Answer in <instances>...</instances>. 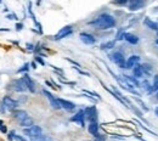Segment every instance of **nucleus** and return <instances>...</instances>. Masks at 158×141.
<instances>
[{
    "instance_id": "obj_1",
    "label": "nucleus",
    "mask_w": 158,
    "mask_h": 141,
    "mask_svg": "<svg viewBox=\"0 0 158 141\" xmlns=\"http://www.w3.org/2000/svg\"><path fill=\"white\" fill-rule=\"evenodd\" d=\"M90 24L95 26L98 29H108V28H112L116 26V20L113 16H111L108 14H102L98 19L90 22Z\"/></svg>"
},
{
    "instance_id": "obj_2",
    "label": "nucleus",
    "mask_w": 158,
    "mask_h": 141,
    "mask_svg": "<svg viewBox=\"0 0 158 141\" xmlns=\"http://www.w3.org/2000/svg\"><path fill=\"white\" fill-rule=\"evenodd\" d=\"M84 116L90 123H98V111L96 107L91 106V107H86L84 110Z\"/></svg>"
},
{
    "instance_id": "obj_3",
    "label": "nucleus",
    "mask_w": 158,
    "mask_h": 141,
    "mask_svg": "<svg viewBox=\"0 0 158 141\" xmlns=\"http://www.w3.org/2000/svg\"><path fill=\"white\" fill-rule=\"evenodd\" d=\"M111 60L113 61L116 64H118L120 68H125V59H124V56H123L122 52H119V51L113 52L111 55Z\"/></svg>"
},
{
    "instance_id": "obj_4",
    "label": "nucleus",
    "mask_w": 158,
    "mask_h": 141,
    "mask_svg": "<svg viewBox=\"0 0 158 141\" xmlns=\"http://www.w3.org/2000/svg\"><path fill=\"white\" fill-rule=\"evenodd\" d=\"M2 105L5 106L6 110L16 111V110H17V106H19V102L15 101L14 99H11L10 96H5V97L2 99Z\"/></svg>"
},
{
    "instance_id": "obj_5",
    "label": "nucleus",
    "mask_w": 158,
    "mask_h": 141,
    "mask_svg": "<svg viewBox=\"0 0 158 141\" xmlns=\"http://www.w3.org/2000/svg\"><path fill=\"white\" fill-rule=\"evenodd\" d=\"M72 32H73L72 26H66V27L61 28L59 32H57V34L55 35V40H61V39H63V38L68 37V35H69Z\"/></svg>"
},
{
    "instance_id": "obj_6",
    "label": "nucleus",
    "mask_w": 158,
    "mask_h": 141,
    "mask_svg": "<svg viewBox=\"0 0 158 141\" xmlns=\"http://www.w3.org/2000/svg\"><path fill=\"white\" fill-rule=\"evenodd\" d=\"M24 134H27L29 138H34V136H38L43 134V130L39 125H32L31 128L28 129H24Z\"/></svg>"
},
{
    "instance_id": "obj_7",
    "label": "nucleus",
    "mask_w": 158,
    "mask_h": 141,
    "mask_svg": "<svg viewBox=\"0 0 158 141\" xmlns=\"http://www.w3.org/2000/svg\"><path fill=\"white\" fill-rule=\"evenodd\" d=\"M43 93H44V95L48 97V100H49V102H50V105H51V107H52V108H55V110H60V108H61L59 99H56V97H55L51 93H49L48 90H44Z\"/></svg>"
},
{
    "instance_id": "obj_8",
    "label": "nucleus",
    "mask_w": 158,
    "mask_h": 141,
    "mask_svg": "<svg viewBox=\"0 0 158 141\" xmlns=\"http://www.w3.org/2000/svg\"><path fill=\"white\" fill-rule=\"evenodd\" d=\"M71 121L74 122V123H78L80 126H84L85 125V123H84V121H85V116H84V111L83 110H80V111H78L72 118H71Z\"/></svg>"
},
{
    "instance_id": "obj_9",
    "label": "nucleus",
    "mask_w": 158,
    "mask_h": 141,
    "mask_svg": "<svg viewBox=\"0 0 158 141\" xmlns=\"http://www.w3.org/2000/svg\"><path fill=\"white\" fill-rule=\"evenodd\" d=\"M59 102H60L61 108H63V110H66V111H68V112H73V111L76 110V105H74L73 102H71V101L59 99Z\"/></svg>"
},
{
    "instance_id": "obj_10",
    "label": "nucleus",
    "mask_w": 158,
    "mask_h": 141,
    "mask_svg": "<svg viewBox=\"0 0 158 141\" xmlns=\"http://www.w3.org/2000/svg\"><path fill=\"white\" fill-rule=\"evenodd\" d=\"M14 90L17 91V93H24L26 90H28L27 86H26V83H24V81L22 78L16 79V81H14Z\"/></svg>"
},
{
    "instance_id": "obj_11",
    "label": "nucleus",
    "mask_w": 158,
    "mask_h": 141,
    "mask_svg": "<svg viewBox=\"0 0 158 141\" xmlns=\"http://www.w3.org/2000/svg\"><path fill=\"white\" fill-rule=\"evenodd\" d=\"M79 38H80V40L83 41L84 44H86V45H93V44L96 43V39L91 34H89V33H80Z\"/></svg>"
},
{
    "instance_id": "obj_12",
    "label": "nucleus",
    "mask_w": 158,
    "mask_h": 141,
    "mask_svg": "<svg viewBox=\"0 0 158 141\" xmlns=\"http://www.w3.org/2000/svg\"><path fill=\"white\" fill-rule=\"evenodd\" d=\"M139 61H140V57H139L138 55H131L127 62H125V68H128V69H131V68H134L135 66H138Z\"/></svg>"
},
{
    "instance_id": "obj_13",
    "label": "nucleus",
    "mask_w": 158,
    "mask_h": 141,
    "mask_svg": "<svg viewBox=\"0 0 158 141\" xmlns=\"http://www.w3.org/2000/svg\"><path fill=\"white\" fill-rule=\"evenodd\" d=\"M123 79L125 81V84L130 88V89H133V88H139V81L135 79V78H131V77H129V76H123ZM134 90V89H133Z\"/></svg>"
},
{
    "instance_id": "obj_14",
    "label": "nucleus",
    "mask_w": 158,
    "mask_h": 141,
    "mask_svg": "<svg viewBox=\"0 0 158 141\" xmlns=\"http://www.w3.org/2000/svg\"><path fill=\"white\" fill-rule=\"evenodd\" d=\"M22 79L24 81V83H26V86H27V89H28L31 93H34V91H35V88H34V83H33L32 78H31L28 74H24V76L22 77Z\"/></svg>"
},
{
    "instance_id": "obj_15",
    "label": "nucleus",
    "mask_w": 158,
    "mask_h": 141,
    "mask_svg": "<svg viewBox=\"0 0 158 141\" xmlns=\"http://www.w3.org/2000/svg\"><path fill=\"white\" fill-rule=\"evenodd\" d=\"M128 4H129V10H130V11H136V10L141 9V7L145 5V2L141 1V0H131V1L128 2Z\"/></svg>"
},
{
    "instance_id": "obj_16",
    "label": "nucleus",
    "mask_w": 158,
    "mask_h": 141,
    "mask_svg": "<svg viewBox=\"0 0 158 141\" xmlns=\"http://www.w3.org/2000/svg\"><path fill=\"white\" fill-rule=\"evenodd\" d=\"M123 39L130 43V44H138L139 43V38L135 35V34H131V33H124L123 35Z\"/></svg>"
},
{
    "instance_id": "obj_17",
    "label": "nucleus",
    "mask_w": 158,
    "mask_h": 141,
    "mask_svg": "<svg viewBox=\"0 0 158 141\" xmlns=\"http://www.w3.org/2000/svg\"><path fill=\"white\" fill-rule=\"evenodd\" d=\"M88 130H89V133H90L91 135H94L95 138L99 136V125H98V123H90L89 126H88Z\"/></svg>"
},
{
    "instance_id": "obj_18",
    "label": "nucleus",
    "mask_w": 158,
    "mask_h": 141,
    "mask_svg": "<svg viewBox=\"0 0 158 141\" xmlns=\"http://www.w3.org/2000/svg\"><path fill=\"white\" fill-rule=\"evenodd\" d=\"M14 118H16L17 121L20 122L22 121L23 118H26L28 114H27V112L26 111H23V110H16V111H14Z\"/></svg>"
},
{
    "instance_id": "obj_19",
    "label": "nucleus",
    "mask_w": 158,
    "mask_h": 141,
    "mask_svg": "<svg viewBox=\"0 0 158 141\" xmlns=\"http://www.w3.org/2000/svg\"><path fill=\"white\" fill-rule=\"evenodd\" d=\"M143 23H145V26H147L150 29H152V31H158V23L156 22H153L152 20H150L148 17H146L145 20H143Z\"/></svg>"
},
{
    "instance_id": "obj_20",
    "label": "nucleus",
    "mask_w": 158,
    "mask_h": 141,
    "mask_svg": "<svg viewBox=\"0 0 158 141\" xmlns=\"http://www.w3.org/2000/svg\"><path fill=\"white\" fill-rule=\"evenodd\" d=\"M143 72H145V68L142 66H135L133 68V73H134V77L135 78H141L143 76Z\"/></svg>"
},
{
    "instance_id": "obj_21",
    "label": "nucleus",
    "mask_w": 158,
    "mask_h": 141,
    "mask_svg": "<svg viewBox=\"0 0 158 141\" xmlns=\"http://www.w3.org/2000/svg\"><path fill=\"white\" fill-rule=\"evenodd\" d=\"M19 123H20L22 126H29V128H31V126L33 125V119H32L29 116H27L26 118H23V119L20 121Z\"/></svg>"
},
{
    "instance_id": "obj_22",
    "label": "nucleus",
    "mask_w": 158,
    "mask_h": 141,
    "mask_svg": "<svg viewBox=\"0 0 158 141\" xmlns=\"http://www.w3.org/2000/svg\"><path fill=\"white\" fill-rule=\"evenodd\" d=\"M114 46V41H108V43H105L101 45V49L102 50H108V49H112Z\"/></svg>"
},
{
    "instance_id": "obj_23",
    "label": "nucleus",
    "mask_w": 158,
    "mask_h": 141,
    "mask_svg": "<svg viewBox=\"0 0 158 141\" xmlns=\"http://www.w3.org/2000/svg\"><path fill=\"white\" fill-rule=\"evenodd\" d=\"M152 91H158V74L153 77V83H152Z\"/></svg>"
},
{
    "instance_id": "obj_24",
    "label": "nucleus",
    "mask_w": 158,
    "mask_h": 141,
    "mask_svg": "<svg viewBox=\"0 0 158 141\" xmlns=\"http://www.w3.org/2000/svg\"><path fill=\"white\" fill-rule=\"evenodd\" d=\"M28 67H29V63H24L17 72H19V73H21V72H26V71H28Z\"/></svg>"
},
{
    "instance_id": "obj_25",
    "label": "nucleus",
    "mask_w": 158,
    "mask_h": 141,
    "mask_svg": "<svg viewBox=\"0 0 158 141\" xmlns=\"http://www.w3.org/2000/svg\"><path fill=\"white\" fill-rule=\"evenodd\" d=\"M0 131H1V133H6V131H7V128H6V125H4L1 121H0Z\"/></svg>"
},
{
    "instance_id": "obj_26",
    "label": "nucleus",
    "mask_w": 158,
    "mask_h": 141,
    "mask_svg": "<svg viewBox=\"0 0 158 141\" xmlns=\"http://www.w3.org/2000/svg\"><path fill=\"white\" fill-rule=\"evenodd\" d=\"M14 140H16V141H27V140H24L23 138H21L20 135H15V138H14Z\"/></svg>"
},
{
    "instance_id": "obj_27",
    "label": "nucleus",
    "mask_w": 158,
    "mask_h": 141,
    "mask_svg": "<svg viewBox=\"0 0 158 141\" xmlns=\"http://www.w3.org/2000/svg\"><path fill=\"white\" fill-rule=\"evenodd\" d=\"M35 60L38 61V62H39L40 64H43V66H44V64H45V62H44V61L41 60V59H40V57H35Z\"/></svg>"
},
{
    "instance_id": "obj_28",
    "label": "nucleus",
    "mask_w": 158,
    "mask_h": 141,
    "mask_svg": "<svg viewBox=\"0 0 158 141\" xmlns=\"http://www.w3.org/2000/svg\"><path fill=\"white\" fill-rule=\"evenodd\" d=\"M114 4H117V5H125V4H128V1H117Z\"/></svg>"
},
{
    "instance_id": "obj_29",
    "label": "nucleus",
    "mask_w": 158,
    "mask_h": 141,
    "mask_svg": "<svg viewBox=\"0 0 158 141\" xmlns=\"http://www.w3.org/2000/svg\"><path fill=\"white\" fill-rule=\"evenodd\" d=\"M7 19H15V20H17V16L16 15H9Z\"/></svg>"
},
{
    "instance_id": "obj_30",
    "label": "nucleus",
    "mask_w": 158,
    "mask_h": 141,
    "mask_svg": "<svg viewBox=\"0 0 158 141\" xmlns=\"http://www.w3.org/2000/svg\"><path fill=\"white\" fill-rule=\"evenodd\" d=\"M95 141H105V140H103V138H102V136H100L99 135V136H96V140Z\"/></svg>"
},
{
    "instance_id": "obj_31",
    "label": "nucleus",
    "mask_w": 158,
    "mask_h": 141,
    "mask_svg": "<svg viewBox=\"0 0 158 141\" xmlns=\"http://www.w3.org/2000/svg\"><path fill=\"white\" fill-rule=\"evenodd\" d=\"M22 27H23V26H22L21 23H19V24H17V31H21V29H22Z\"/></svg>"
},
{
    "instance_id": "obj_32",
    "label": "nucleus",
    "mask_w": 158,
    "mask_h": 141,
    "mask_svg": "<svg viewBox=\"0 0 158 141\" xmlns=\"http://www.w3.org/2000/svg\"><path fill=\"white\" fill-rule=\"evenodd\" d=\"M155 112H156V114L158 116V108H156V110H155Z\"/></svg>"
},
{
    "instance_id": "obj_33",
    "label": "nucleus",
    "mask_w": 158,
    "mask_h": 141,
    "mask_svg": "<svg viewBox=\"0 0 158 141\" xmlns=\"http://www.w3.org/2000/svg\"><path fill=\"white\" fill-rule=\"evenodd\" d=\"M156 43H157V45H158V39H157V40H156Z\"/></svg>"
},
{
    "instance_id": "obj_34",
    "label": "nucleus",
    "mask_w": 158,
    "mask_h": 141,
    "mask_svg": "<svg viewBox=\"0 0 158 141\" xmlns=\"http://www.w3.org/2000/svg\"><path fill=\"white\" fill-rule=\"evenodd\" d=\"M157 96H158V93H157Z\"/></svg>"
}]
</instances>
